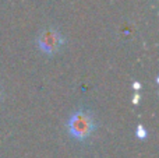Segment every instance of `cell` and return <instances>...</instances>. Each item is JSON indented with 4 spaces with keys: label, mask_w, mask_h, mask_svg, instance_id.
Masks as SVG:
<instances>
[{
    "label": "cell",
    "mask_w": 159,
    "mask_h": 158,
    "mask_svg": "<svg viewBox=\"0 0 159 158\" xmlns=\"http://www.w3.org/2000/svg\"><path fill=\"white\" fill-rule=\"evenodd\" d=\"M93 119L91 115L85 114V112H77L73 114L69 122V130L74 137L80 140H84L88 137L93 130Z\"/></svg>",
    "instance_id": "obj_1"
},
{
    "label": "cell",
    "mask_w": 159,
    "mask_h": 158,
    "mask_svg": "<svg viewBox=\"0 0 159 158\" xmlns=\"http://www.w3.org/2000/svg\"><path fill=\"white\" fill-rule=\"evenodd\" d=\"M137 136L140 137V139H144V137L147 136V132H145V129H144L143 126H138L137 128Z\"/></svg>",
    "instance_id": "obj_3"
},
{
    "label": "cell",
    "mask_w": 159,
    "mask_h": 158,
    "mask_svg": "<svg viewBox=\"0 0 159 158\" xmlns=\"http://www.w3.org/2000/svg\"><path fill=\"white\" fill-rule=\"evenodd\" d=\"M38 44H39V48L43 52L55 53L60 48V45L63 44V39H61L60 34L56 32L55 30H46L39 35Z\"/></svg>",
    "instance_id": "obj_2"
},
{
    "label": "cell",
    "mask_w": 159,
    "mask_h": 158,
    "mask_svg": "<svg viewBox=\"0 0 159 158\" xmlns=\"http://www.w3.org/2000/svg\"><path fill=\"white\" fill-rule=\"evenodd\" d=\"M134 88H140V84H138V83H134Z\"/></svg>",
    "instance_id": "obj_4"
}]
</instances>
